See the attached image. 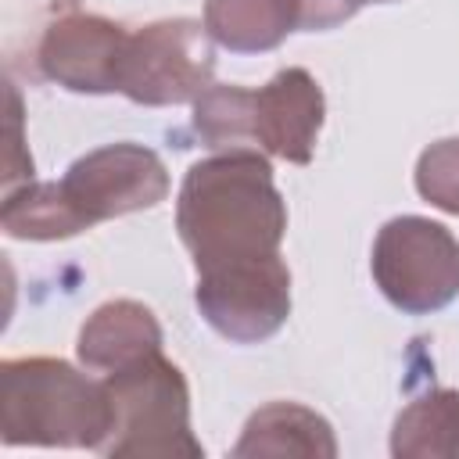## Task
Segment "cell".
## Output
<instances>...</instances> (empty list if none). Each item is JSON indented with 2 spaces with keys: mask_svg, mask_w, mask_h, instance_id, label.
Instances as JSON below:
<instances>
[{
  "mask_svg": "<svg viewBox=\"0 0 459 459\" xmlns=\"http://www.w3.org/2000/svg\"><path fill=\"white\" fill-rule=\"evenodd\" d=\"M176 230L194 269L280 255L287 201L262 151H219L194 161L179 183Z\"/></svg>",
  "mask_w": 459,
  "mask_h": 459,
  "instance_id": "1",
  "label": "cell"
},
{
  "mask_svg": "<svg viewBox=\"0 0 459 459\" xmlns=\"http://www.w3.org/2000/svg\"><path fill=\"white\" fill-rule=\"evenodd\" d=\"M326 118L323 86L308 68H280L265 86L212 82L194 100V133L212 151H262L308 165Z\"/></svg>",
  "mask_w": 459,
  "mask_h": 459,
  "instance_id": "2",
  "label": "cell"
},
{
  "mask_svg": "<svg viewBox=\"0 0 459 459\" xmlns=\"http://www.w3.org/2000/svg\"><path fill=\"white\" fill-rule=\"evenodd\" d=\"M111 434L104 384L65 359L25 355L0 362V441L7 448H90Z\"/></svg>",
  "mask_w": 459,
  "mask_h": 459,
  "instance_id": "3",
  "label": "cell"
},
{
  "mask_svg": "<svg viewBox=\"0 0 459 459\" xmlns=\"http://www.w3.org/2000/svg\"><path fill=\"white\" fill-rule=\"evenodd\" d=\"M100 384L111 405V434L100 455H204V445L190 427V387L172 359L151 351L104 373Z\"/></svg>",
  "mask_w": 459,
  "mask_h": 459,
  "instance_id": "4",
  "label": "cell"
},
{
  "mask_svg": "<svg viewBox=\"0 0 459 459\" xmlns=\"http://www.w3.org/2000/svg\"><path fill=\"white\" fill-rule=\"evenodd\" d=\"M369 273L405 316H430L459 294V237L427 215H394L377 230Z\"/></svg>",
  "mask_w": 459,
  "mask_h": 459,
  "instance_id": "5",
  "label": "cell"
},
{
  "mask_svg": "<svg viewBox=\"0 0 459 459\" xmlns=\"http://www.w3.org/2000/svg\"><path fill=\"white\" fill-rule=\"evenodd\" d=\"M61 208L72 222V233H86L97 222L154 208L169 197V169L158 151L122 140L86 151L54 179Z\"/></svg>",
  "mask_w": 459,
  "mask_h": 459,
  "instance_id": "6",
  "label": "cell"
},
{
  "mask_svg": "<svg viewBox=\"0 0 459 459\" xmlns=\"http://www.w3.org/2000/svg\"><path fill=\"white\" fill-rule=\"evenodd\" d=\"M215 75V39L197 18H161L129 32L118 93L143 108L194 104Z\"/></svg>",
  "mask_w": 459,
  "mask_h": 459,
  "instance_id": "7",
  "label": "cell"
},
{
  "mask_svg": "<svg viewBox=\"0 0 459 459\" xmlns=\"http://www.w3.org/2000/svg\"><path fill=\"white\" fill-rule=\"evenodd\" d=\"M194 305L230 344H262L290 316V269L280 255L197 273Z\"/></svg>",
  "mask_w": 459,
  "mask_h": 459,
  "instance_id": "8",
  "label": "cell"
},
{
  "mask_svg": "<svg viewBox=\"0 0 459 459\" xmlns=\"http://www.w3.org/2000/svg\"><path fill=\"white\" fill-rule=\"evenodd\" d=\"M126 47V25L72 7L47 22L36 43V68L43 79L65 86L68 93H118Z\"/></svg>",
  "mask_w": 459,
  "mask_h": 459,
  "instance_id": "9",
  "label": "cell"
},
{
  "mask_svg": "<svg viewBox=\"0 0 459 459\" xmlns=\"http://www.w3.org/2000/svg\"><path fill=\"white\" fill-rule=\"evenodd\" d=\"M161 341H165L161 323L143 301L115 298L86 316V323L79 326L75 355L82 369L104 377L151 351H161Z\"/></svg>",
  "mask_w": 459,
  "mask_h": 459,
  "instance_id": "10",
  "label": "cell"
},
{
  "mask_svg": "<svg viewBox=\"0 0 459 459\" xmlns=\"http://www.w3.org/2000/svg\"><path fill=\"white\" fill-rule=\"evenodd\" d=\"M230 455H305V459H333L337 437L326 416L301 402H269L255 409L230 448Z\"/></svg>",
  "mask_w": 459,
  "mask_h": 459,
  "instance_id": "11",
  "label": "cell"
},
{
  "mask_svg": "<svg viewBox=\"0 0 459 459\" xmlns=\"http://www.w3.org/2000/svg\"><path fill=\"white\" fill-rule=\"evenodd\" d=\"M298 0H204V29L230 54L276 50L298 29Z\"/></svg>",
  "mask_w": 459,
  "mask_h": 459,
  "instance_id": "12",
  "label": "cell"
},
{
  "mask_svg": "<svg viewBox=\"0 0 459 459\" xmlns=\"http://www.w3.org/2000/svg\"><path fill=\"white\" fill-rule=\"evenodd\" d=\"M391 455H459V391L430 387L412 398L391 427Z\"/></svg>",
  "mask_w": 459,
  "mask_h": 459,
  "instance_id": "13",
  "label": "cell"
},
{
  "mask_svg": "<svg viewBox=\"0 0 459 459\" xmlns=\"http://www.w3.org/2000/svg\"><path fill=\"white\" fill-rule=\"evenodd\" d=\"M416 190L434 208L459 215V136L434 140L416 158Z\"/></svg>",
  "mask_w": 459,
  "mask_h": 459,
  "instance_id": "14",
  "label": "cell"
},
{
  "mask_svg": "<svg viewBox=\"0 0 459 459\" xmlns=\"http://www.w3.org/2000/svg\"><path fill=\"white\" fill-rule=\"evenodd\" d=\"M366 4H369V0H298V7H301L298 29H305V32L337 29V25H344L348 18H355Z\"/></svg>",
  "mask_w": 459,
  "mask_h": 459,
  "instance_id": "15",
  "label": "cell"
},
{
  "mask_svg": "<svg viewBox=\"0 0 459 459\" xmlns=\"http://www.w3.org/2000/svg\"><path fill=\"white\" fill-rule=\"evenodd\" d=\"M369 4H394V0H369Z\"/></svg>",
  "mask_w": 459,
  "mask_h": 459,
  "instance_id": "16",
  "label": "cell"
}]
</instances>
